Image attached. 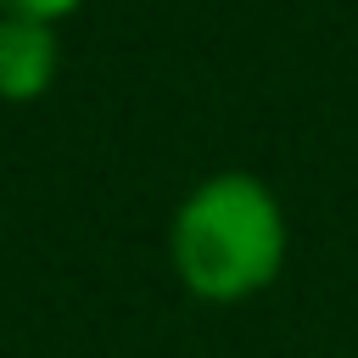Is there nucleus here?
Returning <instances> with one entry per match:
<instances>
[{
	"instance_id": "obj_1",
	"label": "nucleus",
	"mask_w": 358,
	"mask_h": 358,
	"mask_svg": "<svg viewBox=\"0 0 358 358\" xmlns=\"http://www.w3.org/2000/svg\"><path fill=\"white\" fill-rule=\"evenodd\" d=\"M285 207L246 168H224L190 185L168 224V263L179 285L213 308H235L268 291L285 268Z\"/></svg>"
},
{
	"instance_id": "obj_2",
	"label": "nucleus",
	"mask_w": 358,
	"mask_h": 358,
	"mask_svg": "<svg viewBox=\"0 0 358 358\" xmlns=\"http://www.w3.org/2000/svg\"><path fill=\"white\" fill-rule=\"evenodd\" d=\"M56 73H62V28L0 11V101L28 106V101L50 95Z\"/></svg>"
},
{
	"instance_id": "obj_3",
	"label": "nucleus",
	"mask_w": 358,
	"mask_h": 358,
	"mask_svg": "<svg viewBox=\"0 0 358 358\" xmlns=\"http://www.w3.org/2000/svg\"><path fill=\"white\" fill-rule=\"evenodd\" d=\"M84 0H0L6 17H39V22H67Z\"/></svg>"
}]
</instances>
